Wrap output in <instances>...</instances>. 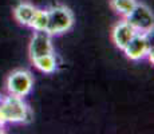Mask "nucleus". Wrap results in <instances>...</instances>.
I'll return each mask as SVG.
<instances>
[{"label":"nucleus","instance_id":"f257e3e1","mask_svg":"<svg viewBox=\"0 0 154 134\" xmlns=\"http://www.w3.org/2000/svg\"><path fill=\"white\" fill-rule=\"evenodd\" d=\"M34 118L31 107L26 103L24 98L10 95L3 97L0 102V125L5 123H28Z\"/></svg>","mask_w":154,"mask_h":134},{"label":"nucleus","instance_id":"f03ea898","mask_svg":"<svg viewBox=\"0 0 154 134\" xmlns=\"http://www.w3.org/2000/svg\"><path fill=\"white\" fill-rule=\"evenodd\" d=\"M74 26V15L70 8L64 5H55L48 8V26L46 31L51 36L66 34Z\"/></svg>","mask_w":154,"mask_h":134},{"label":"nucleus","instance_id":"7ed1b4c3","mask_svg":"<svg viewBox=\"0 0 154 134\" xmlns=\"http://www.w3.org/2000/svg\"><path fill=\"white\" fill-rule=\"evenodd\" d=\"M5 87L10 95L26 98L32 91L34 78L27 70H15L8 75Z\"/></svg>","mask_w":154,"mask_h":134},{"label":"nucleus","instance_id":"20e7f679","mask_svg":"<svg viewBox=\"0 0 154 134\" xmlns=\"http://www.w3.org/2000/svg\"><path fill=\"white\" fill-rule=\"evenodd\" d=\"M125 19L138 34H152L154 27V16L152 10L147 5L142 4V3H137L134 10L127 15Z\"/></svg>","mask_w":154,"mask_h":134},{"label":"nucleus","instance_id":"39448f33","mask_svg":"<svg viewBox=\"0 0 154 134\" xmlns=\"http://www.w3.org/2000/svg\"><path fill=\"white\" fill-rule=\"evenodd\" d=\"M152 50V46H150V39L149 35L146 34H135L133 36V39L126 44V47L122 50L125 52V55L130 61H143L145 58H147V54Z\"/></svg>","mask_w":154,"mask_h":134},{"label":"nucleus","instance_id":"423d86ee","mask_svg":"<svg viewBox=\"0 0 154 134\" xmlns=\"http://www.w3.org/2000/svg\"><path fill=\"white\" fill-rule=\"evenodd\" d=\"M52 52H54V46H52L51 35L47 31H35L28 46V54L31 61Z\"/></svg>","mask_w":154,"mask_h":134},{"label":"nucleus","instance_id":"0eeeda50","mask_svg":"<svg viewBox=\"0 0 154 134\" xmlns=\"http://www.w3.org/2000/svg\"><path fill=\"white\" fill-rule=\"evenodd\" d=\"M135 34H137L135 30L130 26V23L127 22L126 19H123V20H121V22H118L117 24L114 26V28H112V31H111L112 43L119 50H123L126 47V44L133 39V36H134Z\"/></svg>","mask_w":154,"mask_h":134},{"label":"nucleus","instance_id":"6e6552de","mask_svg":"<svg viewBox=\"0 0 154 134\" xmlns=\"http://www.w3.org/2000/svg\"><path fill=\"white\" fill-rule=\"evenodd\" d=\"M36 10H38V7H35L29 2H20L14 8V17L16 19V22L19 24L29 27V23H31Z\"/></svg>","mask_w":154,"mask_h":134},{"label":"nucleus","instance_id":"1a4fd4ad","mask_svg":"<svg viewBox=\"0 0 154 134\" xmlns=\"http://www.w3.org/2000/svg\"><path fill=\"white\" fill-rule=\"evenodd\" d=\"M32 63H34L35 68H38V70L44 74H52L58 68V62H56L54 52L40 56V58H36V59H32Z\"/></svg>","mask_w":154,"mask_h":134},{"label":"nucleus","instance_id":"9d476101","mask_svg":"<svg viewBox=\"0 0 154 134\" xmlns=\"http://www.w3.org/2000/svg\"><path fill=\"white\" fill-rule=\"evenodd\" d=\"M47 26H48V10L38 8L29 23V28H32L34 31H46Z\"/></svg>","mask_w":154,"mask_h":134},{"label":"nucleus","instance_id":"9b49d317","mask_svg":"<svg viewBox=\"0 0 154 134\" xmlns=\"http://www.w3.org/2000/svg\"><path fill=\"white\" fill-rule=\"evenodd\" d=\"M135 4H137V0H110L111 8L121 16H123V19L134 10Z\"/></svg>","mask_w":154,"mask_h":134},{"label":"nucleus","instance_id":"f8f14e48","mask_svg":"<svg viewBox=\"0 0 154 134\" xmlns=\"http://www.w3.org/2000/svg\"><path fill=\"white\" fill-rule=\"evenodd\" d=\"M2 133H5V130H4V126L3 125H0V134Z\"/></svg>","mask_w":154,"mask_h":134},{"label":"nucleus","instance_id":"ddd939ff","mask_svg":"<svg viewBox=\"0 0 154 134\" xmlns=\"http://www.w3.org/2000/svg\"><path fill=\"white\" fill-rule=\"evenodd\" d=\"M2 99H3V95H2V94H0V102H2Z\"/></svg>","mask_w":154,"mask_h":134}]
</instances>
